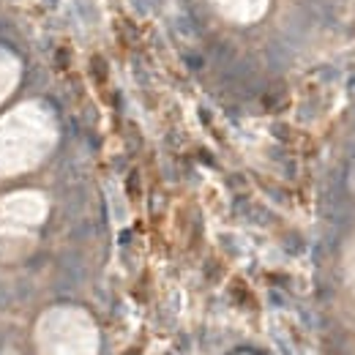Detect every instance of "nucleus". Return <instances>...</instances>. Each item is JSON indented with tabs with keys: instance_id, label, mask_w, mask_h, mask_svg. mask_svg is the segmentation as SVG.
Segmentation results:
<instances>
[{
	"instance_id": "obj_6",
	"label": "nucleus",
	"mask_w": 355,
	"mask_h": 355,
	"mask_svg": "<svg viewBox=\"0 0 355 355\" xmlns=\"http://www.w3.org/2000/svg\"><path fill=\"white\" fill-rule=\"evenodd\" d=\"M345 276H347L350 290L355 292V241L347 246V252H345Z\"/></svg>"
},
{
	"instance_id": "obj_3",
	"label": "nucleus",
	"mask_w": 355,
	"mask_h": 355,
	"mask_svg": "<svg viewBox=\"0 0 355 355\" xmlns=\"http://www.w3.org/2000/svg\"><path fill=\"white\" fill-rule=\"evenodd\" d=\"M47 216V200L39 192H17L0 200V230L22 232L41 224Z\"/></svg>"
},
{
	"instance_id": "obj_4",
	"label": "nucleus",
	"mask_w": 355,
	"mask_h": 355,
	"mask_svg": "<svg viewBox=\"0 0 355 355\" xmlns=\"http://www.w3.org/2000/svg\"><path fill=\"white\" fill-rule=\"evenodd\" d=\"M211 6L230 22L252 25L265 17L271 0H211Z\"/></svg>"
},
{
	"instance_id": "obj_5",
	"label": "nucleus",
	"mask_w": 355,
	"mask_h": 355,
	"mask_svg": "<svg viewBox=\"0 0 355 355\" xmlns=\"http://www.w3.org/2000/svg\"><path fill=\"white\" fill-rule=\"evenodd\" d=\"M19 61L8 52V50H3L0 47V101H6V96L17 88V82H19Z\"/></svg>"
},
{
	"instance_id": "obj_2",
	"label": "nucleus",
	"mask_w": 355,
	"mask_h": 355,
	"mask_svg": "<svg viewBox=\"0 0 355 355\" xmlns=\"http://www.w3.org/2000/svg\"><path fill=\"white\" fill-rule=\"evenodd\" d=\"M39 347L41 355H96L99 334L82 309L61 306L41 317Z\"/></svg>"
},
{
	"instance_id": "obj_1",
	"label": "nucleus",
	"mask_w": 355,
	"mask_h": 355,
	"mask_svg": "<svg viewBox=\"0 0 355 355\" xmlns=\"http://www.w3.org/2000/svg\"><path fill=\"white\" fill-rule=\"evenodd\" d=\"M58 129L47 107L28 101L0 118V178L22 175L55 148Z\"/></svg>"
}]
</instances>
